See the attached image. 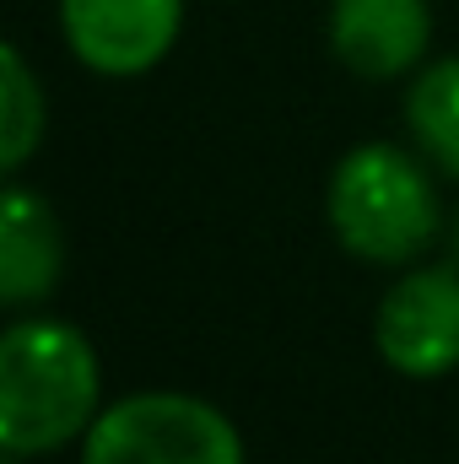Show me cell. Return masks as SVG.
<instances>
[{
  "label": "cell",
  "mask_w": 459,
  "mask_h": 464,
  "mask_svg": "<svg viewBox=\"0 0 459 464\" xmlns=\"http://www.w3.org/2000/svg\"><path fill=\"white\" fill-rule=\"evenodd\" d=\"M449 259L459 265V217H454V227H449Z\"/></svg>",
  "instance_id": "10"
},
{
  "label": "cell",
  "mask_w": 459,
  "mask_h": 464,
  "mask_svg": "<svg viewBox=\"0 0 459 464\" xmlns=\"http://www.w3.org/2000/svg\"><path fill=\"white\" fill-rule=\"evenodd\" d=\"M60 33L87 71L130 82L173 54L184 0H60Z\"/></svg>",
  "instance_id": "5"
},
{
  "label": "cell",
  "mask_w": 459,
  "mask_h": 464,
  "mask_svg": "<svg viewBox=\"0 0 459 464\" xmlns=\"http://www.w3.org/2000/svg\"><path fill=\"white\" fill-rule=\"evenodd\" d=\"M325 217L346 254L362 265H416L444 232L433 162L422 151L362 140L351 146L325 189Z\"/></svg>",
  "instance_id": "2"
},
{
  "label": "cell",
  "mask_w": 459,
  "mask_h": 464,
  "mask_svg": "<svg viewBox=\"0 0 459 464\" xmlns=\"http://www.w3.org/2000/svg\"><path fill=\"white\" fill-rule=\"evenodd\" d=\"M82 464H243V438L200 394L141 389L98 411Z\"/></svg>",
  "instance_id": "3"
},
{
  "label": "cell",
  "mask_w": 459,
  "mask_h": 464,
  "mask_svg": "<svg viewBox=\"0 0 459 464\" xmlns=\"http://www.w3.org/2000/svg\"><path fill=\"white\" fill-rule=\"evenodd\" d=\"M330 49L346 71L367 82L411 76L433 49V5L427 0H330Z\"/></svg>",
  "instance_id": "6"
},
{
  "label": "cell",
  "mask_w": 459,
  "mask_h": 464,
  "mask_svg": "<svg viewBox=\"0 0 459 464\" xmlns=\"http://www.w3.org/2000/svg\"><path fill=\"white\" fill-rule=\"evenodd\" d=\"M373 346L400 378H449L459 367V265H405L378 297Z\"/></svg>",
  "instance_id": "4"
},
{
  "label": "cell",
  "mask_w": 459,
  "mask_h": 464,
  "mask_svg": "<svg viewBox=\"0 0 459 464\" xmlns=\"http://www.w3.org/2000/svg\"><path fill=\"white\" fill-rule=\"evenodd\" d=\"M5 464H22V459H5Z\"/></svg>",
  "instance_id": "11"
},
{
  "label": "cell",
  "mask_w": 459,
  "mask_h": 464,
  "mask_svg": "<svg viewBox=\"0 0 459 464\" xmlns=\"http://www.w3.org/2000/svg\"><path fill=\"white\" fill-rule=\"evenodd\" d=\"M0 71H5V109H0V168L16 179L33 151L44 146V130H49V98H44V82L38 71L27 65V54L16 44L0 49Z\"/></svg>",
  "instance_id": "9"
},
{
  "label": "cell",
  "mask_w": 459,
  "mask_h": 464,
  "mask_svg": "<svg viewBox=\"0 0 459 464\" xmlns=\"http://www.w3.org/2000/svg\"><path fill=\"white\" fill-rule=\"evenodd\" d=\"M103 411L98 346L65 319H11L0 335V449L49 459L93 432Z\"/></svg>",
  "instance_id": "1"
},
{
  "label": "cell",
  "mask_w": 459,
  "mask_h": 464,
  "mask_svg": "<svg viewBox=\"0 0 459 464\" xmlns=\"http://www.w3.org/2000/svg\"><path fill=\"white\" fill-rule=\"evenodd\" d=\"M65 276V232L54 206L11 179L0 195V303L5 308H33L44 303Z\"/></svg>",
  "instance_id": "7"
},
{
  "label": "cell",
  "mask_w": 459,
  "mask_h": 464,
  "mask_svg": "<svg viewBox=\"0 0 459 464\" xmlns=\"http://www.w3.org/2000/svg\"><path fill=\"white\" fill-rule=\"evenodd\" d=\"M405 130L438 173L459 179V54L416 71L405 92Z\"/></svg>",
  "instance_id": "8"
}]
</instances>
